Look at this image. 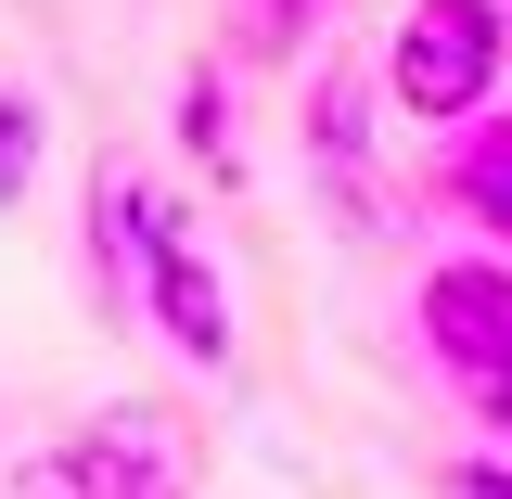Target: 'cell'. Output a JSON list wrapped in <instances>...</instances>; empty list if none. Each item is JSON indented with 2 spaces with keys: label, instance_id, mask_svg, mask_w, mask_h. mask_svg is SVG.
<instances>
[{
  "label": "cell",
  "instance_id": "1",
  "mask_svg": "<svg viewBox=\"0 0 512 499\" xmlns=\"http://www.w3.org/2000/svg\"><path fill=\"white\" fill-rule=\"evenodd\" d=\"M128 320L180 359V372H231V269L192 231L180 192H154L128 167Z\"/></svg>",
  "mask_w": 512,
  "mask_h": 499
},
{
  "label": "cell",
  "instance_id": "2",
  "mask_svg": "<svg viewBox=\"0 0 512 499\" xmlns=\"http://www.w3.org/2000/svg\"><path fill=\"white\" fill-rule=\"evenodd\" d=\"M192 474H205V436H192L180 410L116 397V410L39 436L13 474H0V499H192Z\"/></svg>",
  "mask_w": 512,
  "mask_h": 499
},
{
  "label": "cell",
  "instance_id": "3",
  "mask_svg": "<svg viewBox=\"0 0 512 499\" xmlns=\"http://www.w3.org/2000/svg\"><path fill=\"white\" fill-rule=\"evenodd\" d=\"M500 64H512V0H410L397 26H384V103L410 128H474L500 116Z\"/></svg>",
  "mask_w": 512,
  "mask_h": 499
},
{
  "label": "cell",
  "instance_id": "4",
  "mask_svg": "<svg viewBox=\"0 0 512 499\" xmlns=\"http://www.w3.org/2000/svg\"><path fill=\"white\" fill-rule=\"evenodd\" d=\"M410 333H423V359H436L461 397L487 372H512V256H487V244L436 256V269L410 282Z\"/></svg>",
  "mask_w": 512,
  "mask_h": 499
},
{
  "label": "cell",
  "instance_id": "5",
  "mask_svg": "<svg viewBox=\"0 0 512 499\" xmlns=\"http://www.w3.org/2000/svg\"><path fill=\"white\" fill-rule=\"evenodd\" d=\"M372 103H384V77L372 64H320L308 77V116H295V141H308V180L333 192V218H346V231H372L384 218V180H372Z\"/></svg>",
  "mask_w": 512,
  "mask_h": 499
},
{
  "label": "cell",
  "instance_id": "6",
  "mask_svg": "<svg viewBox=\"0 0 512 499\" xmlns=\"http://www.w3.org/2000/svg\"><path fill=\"white\" fill-rule=\"evenodd\" d=\"M436 205H448V218H461L487 256H512V103H500V116H474V128H448Z\"/></svg>",
  "mask_w": 512,
  "mask_h": 499
},
{
  "label": "cell",
  "instance_id": "7",
  "mask_svg": "<svg viewBox=\"0 0 512 499\" xmlns=\"http://www.w3.org/2000/svg\"><path fill=\"white\" fill-rule=\"evenodd\" d=\"M167 128H180V154L205 167V192H244V128H231V64H218V52L180 64V103H167Z\"/></svg>",
  "mask_w": 512,
  "mask_h": 499
},
{
  "label": "cell",
  "instance_id": "8",
  "mask_svg": "<svg viewBox=\"0 0 512 499\" xmlns=\"http://www.w3.org/2000/svg\"><path fill=\"white\" fill-rule=\"evenodd\" d=\"M77 269L90 295L128 308V167H90V205H77Z\"/></svg>",
  "mask_w": 512,
  "mask_h": 499
},
{
  "label": "cell",
  "instance_id": "9",
  "mask_svg": "<svg viewBox=\"0 0 512 499\" xmlns=\"http://www.w3.org/2000/svg\"><path fill=\"white\" fill-rule=\"evenodd\" d=\"M39 154H52V103H39L26 77H0V218L39 192Z\"/></svg>",
  "mask_w": 512,
  "mask_h": 499
},
{
  "label": "cell",
  "instance_id": "10",
  "mask_svg": "<svg viewBox=\"0 0 512 499\" xmlns=\"http://www.w3.org/2000/svg\"><path fill=\"white\" fill-rule=\"evenodd\" d=\"M244 26H231V52H295V39H320V13L333 0H231Z\"/></svg>",
  "mask_w": 512,
  "mask_h": 499
},
{
  "label": "cell",
  "instance_id": "11",
  "mask_svg": "<svg viewBox=\"0 0 512 499\" xmlns=\"http://www.w3.org/2000/svg\"><path fill=\"white\" fill-rule=\"evenodd\" d=\"M436 499H512V448H461L436 474Z\"/></svg>",
  "mask_w": 512,
  "mask_h": 499
},
{
  "label": "cell",
  "instance_id": "12",
  "mask_svg": "<svg viewBox=\"0 0 512 499\" xmlns=\"http://www.w3.org/2000/svg\"><path fill=\"white\" fill-rule=\"evenodd\" d=\"M474 423H487V448H512V372H487V384H474Z\"/></svg>",
  "mask_w": 512,
  "mask_h": 499
}]
</instances>
